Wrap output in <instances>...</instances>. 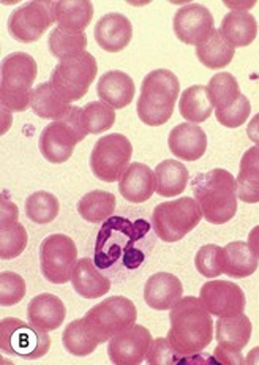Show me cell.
<instances>
[{"instance_id": "1", "label": "cell", "mask_w": 259, "mask_h": 365, "mask_svg": "<svg viewBox=\"0 0 259 365\" xmlns=\"http://www.w3.org/2000/svg\"><path fill=\"white\" fill-rule=\"evenodd\" d=\"M153 244L151 223L144 218L109 217L95 240V266L123 279L144 264Z\"/></svg>"}, {"instance_id": "2", "label": "cell", "mask_w": 259, "mask_h": 365, "mask_svg": "<svg viewBox=\"0 0 259 365\" xmlns=\"http://www.w3.org/2000/svg\"><path fill=\"white\" fill-rule=\"evenodd\" d=\"M171 329L168 340L181 356H195L213 340L212 315L195 296L182 297L169 312Z\"/></svg>"}, {"instance_id": "3", "label": "cell", "mask_w": 259, "mask_h": 365, "mask_svg": "<svg viewBox=\"0 0 259 365\" xmlns=\"http://www.w3.org/2000/svg\"><path fill=\"white\" fill-rule=\"evenodd\" d=\"M191 190L204 218L212 225H225L238 212V180L231 173L215 168L191 180Z\"/></svg>"}, {"instance_id": "4", "label": "cell", "mask_w": 259, "mask_h": 365, "mask_svg": "<svg viewBox=\"0 0 259 365\" xmlns=\"http://www.w3.org/2000/svg\"><path fill=\"white\" fill-rule=\"evenodd\" d=\"M181 83L173 71L153 70L141 86L136 111L139 120L151 127H160L173 118Z\"/></svg>"}, {"instance_id": "5", "label": "cell", "mask_w": 259, "mask_h": 365, "mask_svg": "<svg viewBox=\"0 0 259 365\" xmlns=\"http://www.w3.org/2000/svg\"><path fill=\"white\" fill-rule=\"evenodd\" d=\"M39 75L36 62L27 53H11L2 62L0 78V101L2 108L14 113H24L31 108L32 86Z\"/></svg>"}, {"instance_id": "6", "label": "cell", "mask_w": 259, "mask_h": 365, "mask_svg": "<svg viewBox=\"0 0 259 365\" xmlns=\"http://www.w3.org/2000/svg\"><path fill=\"white\" fill-rule=\"evenodd\" d=\"M83 108L71 106L61 119L51 122L49 125L41 131L39 148L41 155L49 163L61 165L68 162L76 144L84 141L87 131L84 130L83 120H81Z\"/></svg>"}, {"instance_id": "7", "label": "cell", "mask_w": 259, "mask_h": 365, "mask_svg": "<svg viewBox=\"0 0 259 365\" xmlns=\"http://www.w3.org/2000/svg\"><path fill=\"white\" fill-rule=\"evenodd\" d=\"M203 218V210L193 198H179L155 206L152 226L163 242H179L193 231Z\"/></svg>"}, {"instance_id": "8", "label": "cell", "mask_w": 259, "mask_h": 365, "mask_svg": "<svg viewBox=\"0 0 259 365\" xmlns=\"http://www.w3.org/2000/svg\"><path fill=\"white\" fill-rule=\"evenodd\" d=\"M97 59L91 53H84L59 63L51 73L49 84L59 97L66 103H71L88 92V87L97 78Z\"/></svg>"}, {"instance_id": "9", "label": "cell", "mask_w": 259, "mask_h": 365, "mask_svg": "<svg viewBox=\"0 0 259 365\" xmlns=\"http://www.w3.org/2000/svg\"><path fill=\"white\" fill-rule=\"evenodd\" d=\"M86 324L93 337L105 343L136 323L138 310L128 297L114 296L101 301L86 313Z\"/></svg>"}, {"instance_id": "10", "label": "cell", "mask_w": 259, "mask_h": 365, "mask_svg": "<svg viewBox=\"0 0 259 365\" xmlns=\"http://www.w3.org/2000/svg\"><path fill=\"white\" fill-rule=\"evenodd\" d=\"M131 155L133 145L128 138L121 133H111L95 143L88 165L95 178L111 184L121 180L127 171Z\"/></svg>"}, {"instance_id": "11", "label": "cell", "mask_w": 259, "mask_h": 365, "mask_svg": "<svg viewBox=\"0 0 259 365\" xmlns=\"http://www.w3.org/2000/svg\"><path fill=\"white\" fill-rule=\"evenodd\" d=\"M0 348L10 356L40 359L48 354L51 339L48 332L36 329L18 318H5L0 323Z\"/></svg>"}, {"instance_id": "12", "label": "cell", "mask_w": 259, "mask_h": 365, "mask_svg": "<svg viewBox=\"0 0 259 365\" xmlns=\"http://www.w3.org/2000/svg\"><path fill=\"white\" fill-rule=\"evenodd\" d=\"M78 262L75 240L65 235H51L40 245V267L44 279L64 284L71 280Z\"/></svg>"}, {"instance_id": "13", "label": "cell", "mask_w": 259, "mask_h": 365, "mask_svg": "<svg viewBox=\"0 0 259 365\" xmlns=\"http://www.w3.org/2000/svg\"><path fill=\"white\" fill-rule=\"evenodd\" d=\"M56 23V2H29L14 10L9 18V32L16 41H39Z\"/></svg>"}, {"instance_id": "14", "label": "cell", "mask_w": 259, "mask_h": 365, "mask_svg": "<svg viewBox=\"0 0 259 365\" xmlns=\"http://www.w3.org/2000/svg\"><path fill=\"white\" fill-rule=\"evenodd\" d=\"M199 301L213 317L231 318L245 310V294L239 284L225 280H212L203 284Z\"/></svg>"}, {"instance_id": "15", "label": "cell", "mask_w": 259, "mask_h": 365, "mask_svg": "<svg viewBox=\"0 0 259 365\" xmlns=\"http://www.w3.org/2000/svg\"><path fill=\"white\" fill-rule=\"evenodd\" d=\"M152 341V335L144 326L133 324L128 329L111 337L108 346L109 361L116 365L143 364Z\"/></svg>"}, {"instance_id": "16", "label": "cell", "mask_w": 259, "mask_h": 365, "mask_svg": "<svg viewBox=\"0 0 259 365\" xmlns=\"http://www.w3.org/2000/svg\"><path fill=\"white\" fill-rule=\"evenodd\" d=\"M215 31L210 11L203 5L190 4L174 14V34L185 45L199 46Z\"/></svg>"}, {"instance_id": "17", "label": "cell", "mask_w": 259, "mask_h": 365, "mask_svg": "<svg viewBox=\"0 0 259 365\" xmlns=\"http://www.w3.org/2000/svg\"><path fill=\"white\" fill-rule=\"evenodd\" d=\"M27 231L18 222V207L2 196V217H0V258L14 259L26 250Z\"/></svg>"}, {"instance_id": "18", "label": "cell", "mask_w": 259, "mask_h": 365, "mask_svg": "<svg viewBox=\"0 0 259 365\" xmlns=\"http://www.w3.org/2000/svg\"><path fill=\"white\" fill-rule=\"evenodd\" d=\"M168 145L174 157L185 162H196L207 150L205 131L196 123H181L169 131Z\"/></svg>"}, {"instance_id": "19", "label": "cell", "mask_w": 259, "mask_h": 365, "mask_svg": "<svg viewBox=\"0 0 259 365\" xmlns=\"http://www.w3.org/2000/svg\"><path fill=\"white\" fill-rule=\"evenodd\" d=\"M95 40L106 53H121L130 45L133 26L127 16L121 13H108L95 26Z\"/></svg>"}, {"instance_id": "20", "label": "cell", "mask_w": 259, "mask_h": 365, "mask_svg": "<svg viewBox=\"0 0 259 365\" xmlns=\"http://www.w3.org/2000/svg\"><path fill=\"white\" fill-rule=\"evenodd\" d=\"M183 294L182 282L176 275L157 272L144 284V301L153 310H171Z\"/></svg>"}, {"instance_id": "21", "label": "cell", "mask_w": 259, "mask_h": 365, "mask_svg": "<svg viewBox=\"0 0 259 365\" xmlns=\"http://www.w3.org/2000/svg\"><path fill=\"white\" fill-rule=\"evenodd\" d=\"M66 317L64 302L54 294L43 293L35 296L27 305V319L36 329L51 332L62 326Z\"/></svg>"}, {"instance_id": "22", "label": "cell", "mask_w": 259, "mask_h": 365, "mask_svg": "<svg viewBox=\"0 0 259 365\" xmlns=\"http://www.w3.org/2000/svg\"><path fill=\"white\" fill-rule=\"evenodd\" d=\"M155 190H157L155 171L144 163H131L119 180L121 195L135 204L151 200Z\"/></svg>"}, {"instance_id": "23", "label": "cell", "mask_w": 259, "mask_h": 365, "mask_svg": "<svg viewBox=\"0 0 259 365\" xmlns=\"http://www.w3.org/2000/svg\"><path fill=\"white\" fill-rule=\"evenodd\" d=\"M136 86L131 76L119 70H111L100 78L97 93L103 103L114 109L127 108L135 98Z\"/></svg>"}, {"instance_id": "24", "label": "cell", "mask_w": 259, "mask_h": 365, "mask_svg": "<svg viewBox=\"0 0 259 365\" xmlns=\"http://www.w3.org/2000/svg\"><path fill=\"white\" fill-rule=\"evenodd\" d=\"M71 284L79 296L86 299H97L109 293L113 284L103 275L91 258H83L76 262L71 275Z\"/></svg>"}, {"instance_id": "25", "label": "cell", "mask_w": 259, "mask_h": 365, "mask_svg": "<svg viewBox=\"0 0 259 365\" xmlns=\"http://www.w3.org/2000/svg\"><path fill=\"white\" fill-rule=\"evenodd\" d=\"M220 32L234 49L245 48L256 38L258 23L248 11H231L223 18Z\"/></svg>"}, {"instance_id": "26", "label": "cell", "mask_w": 259, "mask_h": 365, "mask_svg": "<svg viewBox=\"0 0 259 365\" xmlns=\"http://www.w3.org/2000/svg\"><path fill=\"white\" fill-rule=\"evenodd\" d=\"M215 339L218 345L242 351L251 339V321L247 315L220 318L215 323Z\"/></svg>"}, {"instance_id": "27", "label": "cell", "mask_w": 259, "mask_h": 365, "mask_svg": "<svg viewBox=\"0 0 259 365\" xmlns=\"http://www.w3.org/2000/svg\"><path fill=\"white\" fill-rule=\"evenodd\" d=\"M238 198L243 202H259V145L248 149L242 155L238 174Z\"/></svg>"}, {"instance_id": "28", "label": "cell", "mask_w": 259, "mask_h": 365, "mask_svg": "<svg viewBox=\"0 0 259 365\" xmlns=\"http://www.w3.org/2000/svg\"><path fill=\"white\" fill-rule=\"evenodd\" d=\"M188 170L177 160H165L155 168V180H157V193L165 198H173L185 192L188 184Z\"/></svg>"}, {"instance_id": "29", "label": "cell", "mask_w": 259, "mask_h": 365, "mask_svg": "<svg viewBox=\"0 0 259 365\" xmlns=\"http://www.w3.org/2000/svg\"><path fill=\"white\" fill-rule=\"evenodd\" d=\"M93 5L88 0H61L56 2V21L61 29L83 32L91 24Z\"/></svg>"}, {"instance_id": "30", "label": "cell", "mask_w": 259, "mask_h": 365, "mask_svg": "<svg viewBox=\"0 0 259 365\" xmlns=\"http://www.w3.org/2000/svg\"><path fill=\"white\" fill-rule=\"evenodd\" d=\"M225 274L233 279H245L253 275L258 269V257L247 242H231L223 248Z\"/></svg>"}, {"instance_id": "31", "label": "cell", "mask_w": 259, "mask_h": 365, "mask_svg": "<svg viewBox=\"0 0 259 365\" xmlns=\"http://www.w3.org/2000/svg\"><path fill=\"white\" fill-rule=\"evenodd\" d=\"M179 109L185 120L191 123L205 122L212 115L213 105L207 86H191L181 95Z\"/></svg>"}, {"instance_id": "32", "label": "cell", "mask_w": 259, "mask_h": 365, "mask_svg": "<svg viewBox=\"0 0 259 365\" xmlns=\"http://www.w3.org/2000/svg\"><path fill=\"white\" fill-rule=\"evenodd\" d=\"M196 57L204 67L221 70L233 62L234 48L225 40L220 31H213L209 38L196 46Z\"/></svg>"}, {"instance_id": "33", "label": "cell", "mask_w": 259, "mask_h": 365, "mask_svg": "<svg viewBox=\"0 0 259 365\" xmlns=\"http://www.w3.org/2000/svg\"><path fill=\"white\" fill-rule=\"evenodd\" d=\"M49 51L57 61H66L73 59L86 53L87 48V35L86 32H75L66 31V29L56 27L53 32L49 34Z\"/></svg>"}, {"instance_id": "34", "label": "cell", "mask_w": 259, "mask_h": 365, "mask_svg": "<svg viewBox=\"0 0 259 365\" xmlns=\"http://www.w3.org/2000/svg\"><path fill=\"white\" fill-rule=\"evenodd\" d=\"M116 196L103 190H93L78 202V214L88 223L105 222L114 214Z\"/></svg>"}, {"instance_id": "35", "label": "cell", "mask_w": 259, "mask_h": 365, "mask_svg": "<svg viewBox=\"0 0 259 365\" xmlns=\"http://www.w3.org/2000/svg\"><path fill=\"white\" fill-rule=\"evenodd\" d=\"M71 108L53 91L49 83L36 86L32 92L31 109L41 119H61Z\"/></svg>"}, {"instance_id": "36", "label": "cell", "mask_w": 259, "mask_h": 365, "mask_svg": "<svg viewBox=\"0 0 259 365\" xmlns=\"http://www.w3.org/2000/svg\"><path fill=\"white\" fill-rule=\"evenodd\" d=\"M62 343L66 351L78 357L92 354L100 345V341L93 337V334L87 327L84 318L71 321L65 327L62 334Z\"/></svg>"}, {"instance_id": "37", "label": "cell", "mask_w": 259, "mask_h": 365, "mask_svg": "<svg viewBox=\"0 0 259 365\" xmlns=\"http://www.w3.org/2000/svg\"><path fill=\"white\" fill-rule=\"evenodd\" d=\"M59 212H61V204L49 192L40 190L26 200V215L36 225H48L54 222Z\"/></svg>"}, {"instance_id": "38", "label": "cell", "mask_w": 259, "mask_h": 365, "mask_svg": "<svg viewBox=\"0 0 259 365\" xmlns=\"http://www.w3.org/2000/svg\"><path fill=\"white\" fill-rule=\"evenodd\" d=\"M207 89H209L210 101L215 109L229 108L234 105L242 95L238 79H235L231 73L226 71L217 73V75L210 79Z\"/></svg>"}, {"instance_id": "39", "label": "cell", "mask_w": 259, "mask_h": 365, "mask_svg": "<svg viewBox=\"0 0 259 365\" xmlns=\"http://www.w3.org/2000/svg\"><path fill=\"white\" fill-rule=\"evenodd\" d=\"M81 120H83L84 130L87 135H98L105 133L109 128H113L116 122V111L106 103L100 101H91L83 108L81 113Z\"/></svg>"}, {"instance_id": "40", "label": "cell", "mask_w": 259, "mask_h": 365, "mask_svg": "<svg viewBox=\"0 0 259 365\" xmlns=\"http://www.w3.org/2000/svg\"><path fill=\"white\" fill-rule=\"evenodd\" d=\"M195 266L198 272L207 277V279H215V277L225 274L223 248L215 244L201 247L196 253Z\"/></svg>"}, {"instance_id": "41", "label": "cell", "mask_w": 259, "mask_h": 365, "mask_svg": "<svg viewBox=\"0 0 259 365\" xmlns=\"http://www.w3.org/2000/svg\"><path fill=\"white\" fill-rule=\"evenodd\" d=\"M27 293L26 280L19 274L2 272L0 274V304L11 307L19 304Z\"/></svg>"}, {"instance_id": "42", "label": "cell", "mask_w": 259, "mask_h": 365, "mask_svg": "<svg viewBox=\"0 0 259 365\" xmlns=\"http://www.w3.org/2000/svg\"><path fill=\"white\" fill-rule=\"evenodd\" d=\"M251 113V105L245 95H240L234 105L225 109H215L217 120L226 128H238L248 120Z\"/></svg>"}, {"instance_id": "43", "label": "cell", "mask_w": 259, "mask_h": 365, "mask_svg": "<svg viewBox=\"0 0 259 365\" xmlns=\"http://www.w3.org/2000/svg\"><path fill=\"white\" fill-rule=\"evenodd\" d=\"M183 356L177 354L168 339H157L152 341L149 353L146 356L147 364L151 365H174L179 364Z\"/></svg>"}, {"instance_id": "44", "label": "cell", "mask_w": 259, "mask_h": 365, "mask_svg": "<svg viewBox=\"0 0 259 365\" xmlns=\"http://www.w3.org/2000/svg\"><path fill=\"white\" fill-rule=\"evenodd\" d=\"M213 357L218 364L223 365H242L245 364V357L242 356V351H234V349H229L218 345L215 351H213Z\"/></svg>"}, {"instance_id": "45", "label": "cell", "mask_w": 259, "mask_h": 365, "mask_svg": "<svg viewBox=\"0 0 259 365\" xmlns=\"http://www.w3.org/2000/svg\"><path fill=\"white\" fill-rule=\"evenodd\" d=\"M247 135L251 141H253L256 145H259V113L248 122Z\"/></svg>"}, {"instance_id": "46", "label": "cell", "mask_w": 259, "mask_h": 365, "mask_svg": "<svg viewBox=\"0 0 259 365\" xmlns=\"http://www.w3.org/2000/svg\"><path fill=\"white\" fill-rule=\"evenodd\" d=\"M248 245H250V248H251V250H253V253L256 255L258 259H259V225L255 226V228L250 231Z\"/></svg>"}, {"instance_id": "47", "label": "cell", "mask_w": 259, "mask_h": 365, "mask_svg": "<svg viewBox=\"0 0 259 365\" xmlns=\"http://www.w3.org/2000/svg\"><path fill=\"white\" fill-rule=\"evenodd\" d=\"M245 365H259V346L253 348L245 357Z\"/></svg>"}]
</instances>
